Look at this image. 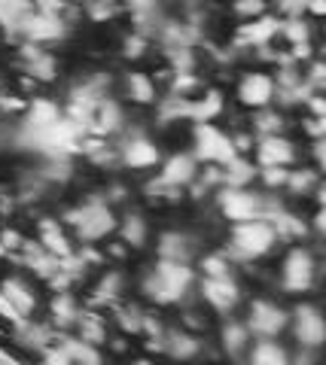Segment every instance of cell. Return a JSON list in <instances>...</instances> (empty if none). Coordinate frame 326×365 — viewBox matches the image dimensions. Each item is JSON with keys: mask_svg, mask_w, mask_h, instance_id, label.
<instances>
[{"mask_svg": "<svg viewBox=\"0 0 326 365\" xmlns=\"http://www.w3.org/2000/svg\"><path fill=\"white\" fill-rule=\"evenodd\" d=\"M308 232H311L314 237H323V235H326V207H314V216H311Z\"/></svg>", "mask_w": 326, "mask_h": 365, "instance_id": "816d5d0a", "label": "cell"}, {"mask_svg": "<svg viewBox=\"0 0 326 365\" xmlns=\"http://www.w3.org/2000/svg\"><path fill=\"white\" fill-rule=\"evenodd\" d=\"M165 67L168 73H198V52L195 49H165Z\"/></svg>", "mask_w": 326, "mask_h": 365, "instance_id": "60d3db41", "label": "cell"}, {"mask_svg": "<svg viewBox=\"0 0 326 365\" xmlns=\"http://www.w3.org/2000/svg\"><path fill=\"white\" fill-rule=\"evenodd\" d=\"M311 158H314V168L323 174V168H326V143L323 140H311Z\"/></svg>", "mask_w": 326, "mask_h": 365, "instance_id": "db71d44e", "label": "cell"}, {"mask_svg": "<svg viewBox=\"0 0 326 365\" xmlns=\"http://www.w3.org/2000/svg\"><path fill=\"white\" fill-rule=\"evenodd\" d=\"M201 350H205V344H201V338L195 332H186V329H165L162 353H168L171 359L193 362Z\"/></svg>", "mask_w": 326, "mask_h": 365, "instance_id": "484cf974", "label": "cell"}, {"mask_svg": "<svg viewBox=\"0 0 326 365\" xmlns=\"http://www.w3.org/2000/svg\"><path fill=\"white\" fill-rule=\"evenodd\" d=\"M119 86L126 101L134 107H156V101H159V83L147 71H128L119 79Z\"/></svg>", "mask_w": 326, "mask_h": 365, "instance_id": "44dd1931", "label": "cell"}, {"mask_svg": "<svg viewBox=\"0 0 326 365\" xmlns=\"http://www.w3.org/2000/svg\"><path fill=\"white\" fill-rule=\"evenodd\" d=\"M61 116L64 113H61L58 101H52L46 95L28 98V107L21 113V131H43V128H49L52 122H58Z\"/></svg>", "mask_w": 326, "mask_h": 365, "instance_id": "cb8c5ba5", "label": "cell"}, {"mask_svg": "<svg viewBox=\"0 0 326 365\" xmlns=\"http://www.w3.org/2000/svg\"><path fill=\"white\" fill-rule=\"evenodd\" d=\"M250 332H247V326L241 323V319H229V323H223L220 329V344L223 350H226V356L238 359L247 353V347H250Z\"/></svg>", "mask_w": 326, "mask_h": 365, "instance_id": "1f68e13d", "label": "cell"}, {"mask_svg": "<svg viewBox=\"0 0 326 365\" xmlns=\"http://www.w3.org/2000/svg\"><path fill=\"white\" fill-rule=\"evenodd\" d=\"M290 168H256V182H263L265 192H280L287 186Z\"/></svg>", "mask_w": 326, "mask_h": 365, "instance_id": "ee69618b", "label": "cell"}, {"mask_svg": "<svg viewBox=\"0 0 326 365\" xmlns=\"http://www.w3.org/2000/svg\"><path fill=\"white\" fill-rule=\"evenodd\" d=\"M198 271L201 277H226V274H235V262L226 256V250H213L198 259Z\"/></svg>", "mask_w": 326, "mask_h": 365, "instance_id": "b9f144b4", "label": "cell"}, {"mask_svg": "<svg viewBox=\"0 0 326 365\" xmlns=\"http://www.w3.org/2000/svg\"><path fill=\"white\" fill-rule=\"evenodd\" d=\"M287 329L293 332L296 344L302 350H320L323 347V338H326V319L323 311L311 302H299L293 311H290V323Z\"/></svg>", "mask_w": 326, "mask_h": 365, "instance_id": "30bf717a", "label": "cell"}, {"mask_svg": "<svg viewBox=\"0 0 326 365\" xmlns=\"http://www.w3.org/2000/svg\"><path fill=\"white\" fill-rule=\"evenodd\" d=\"M25 107H28L25 95H19V91H0V113L16 116V113H25Z\"/></svg>", "mask_w": 326, "mask_h": 365, "instance_id": "7dc6e473", "label": "cell"}, {"mask_svg": "<svg viewBox=\"0 0 326 365\" xmlns=\"http://www.w3.org/2000/svg\"><path fill=\"white\" fill-rule=\"evenodd\" d=\"M305 116H314V119H326V98L323 95H311L305 104Z\"/></svg>", "mask_w": 326, "mask_h": 365, "instance_id": "681fc988", "label": "cell"}, {"mask_svg": "<svg viewBox=\"0 0 326 365\" xmlns=\"http://www.w3.org/2000/svg\"><path fill=\"white\" fill-rule=\"evenodd\" d=\"M186 4H201V0H186Z\"/></svg>", "mask_w": 326, "mask_h": 365, "instance_id": "680465c9", "label": "cell"}, {"mask_svg": "<svg viewBox=\"0 0 326 365\" xmlns=\"http://www.w3.org/2000/svg\"><path fill=\"white\" fill-rule=\"evenodd\" d=\"M19 67H21V76L34 79V83H55L61 73V64L58 58L46 49V46H34V43H19Z\"/></svg>", "mask_w": 326, "mask_h": 365, "instance_id": "5bb4252c", "label": "cell"}, {"mask_svg": "<svg viewBox=\"0 0 326 365\" xmlns=\"http://www.w3.org/2000/svg\"><path fill=\"white\" fill-rule=\"evenodd\" d=\"M277 40H284L287 46H296V43H311L317 40V28L311 25V19H284L280 21V31H277Z\"/></svg>", "mask_w": 326, "mask_h": 365, "instance_id": "8d00e7d4", "label": "cell"}, {"mask_svg": "<svg viewBox=\"0 0 326 365\" xmlns=\"http://www.w3.org/2000/svg\"><path fill=\"white\" fill-rule=\"evenodd\" d=\"M0 319H4V323H9V326H19V323H25V319H21L16 311H13V304H9L4 295H0Z\"/></svg>", "mask_w": 326, "mask_h": 365, "instance_id": "f5cc1de1", "label": "cell"}, {"mask_svg": "<svg viewBox=\"0 0 326 365\" xmlns=\"http://www.w3.org/2000/svg\"><path fill=\"white\" fill-rule=\"evenodd\" d=\"M116 220H119L116 207H110L101 192H88L80 204H73V207H67L61 213V222H64L67 232L73 235V241L76 244H95V247L101 241H110V237H113Z\"/></svg>", "mask_w": 326, "mask_h": 365, "instance_id": "7a4b0ae2", "label": "cell"}, {"mask_svg": "<svg viewBox=\"0 0 326 365\" xmlns=\"http://www.w3.org/2000/svg\"><path fill=\"white\" fill-rule=\"evenodd\" d=\"M9 86H6V73H4V67H0V91H6Z\"/></svg>", "mask_w": 326, "mask_h": 365, "instance_id": "9f6ffc18", "label": "cell"}, {"mask_svg": "<svg viewBox=\"0 0 326 365\" xmlns=\"http://www.w3.org/2000/svg\"><path fill=\"white\" fill-rule=\"evenodd\" d=\"M101 195L107 198L110 207H126V204L131 201V189L122 180H113V182H107V189L101 192Z\"/></svg>", "mask_w": 326, "mask_h": 365, "instance_id": "bcb514c9", "label": "cell"}, {"mask_svg": "<svg viewBox=\"0 0 326 365\" xmlns=\"http://www.w3.org/2000/svg\"><path fill=\"white\" fill-rule=\"evenodd\" d=\"M116 241L126 244L131 253L134 250H143L150 244V220L143 216L141 210H122L119 213V220H116Z\"/></svg>", "mask_w": 326, "mask_h": 365, "instance_id": "7402d4cb", "label": "cell"}, {"mask_svg": "<svg viewBox=\"0 0 326 365\" xmlns=\"http://www.w3.org/2000/svg\"><path fill=\"white\" fill-rule=\"evenodd\" d=\"M31 4H34V0H31Z\"/></svg>", "mask_w": 326, "mask_h": 365, "instance_id": "94428289", "label": "cell"}, {"mask_svg": "<svg viewBox=\"0 0 326 365\" xmlns=\"http://www.w3.org/2000/svg\"><path fill=\"white\" fill-rule=\"evenodd\" d=\"M320 277V256L308 244H290L287 253L280 256L277 283L287 295H308L317 287Z\"/></svg>", "mask_w": 326, "mask_h": 365, "instance_id": "277c9868", "label": "cell"}, {"mask_svg": "<svg viewBox=\"0 0 326 365\" xmlns=\"http://www.w3.org/2000/svg\"><path fill=\"white\" fill-rule=\"evenodd\" d=\"M128 125V113L126 107L119 104L116 98H101L98 107H95V116H92V125H88V134L92 137H104L110 140L113 134H122V128Z\"/></svg>", "mask_w": 326, "mask_h": 365, "instance_id": "d6986e66", "label": "cell"}, {"mask_svg": "<svg viewBox=\"0 0 326 365\" xmlns=\"http://www.w3.org/2000/svg\"><path fill=\"white\" fill-rule=\"evenodd\" d=\"M277 31H280V19L272 16V13H265V16L253 19V21H241L232 34V49L256 52V49H263V46L277 43Z\"/></svg>", "mask_w": 326, "mask_h": 365, "instance_id": "9a60e30c", "label": "cell"}, {"mask_svg": "<svg viewBox=\"0 0 326 365\" xmlns=\"http://www.w3.org/2000/svg\"><path fill=\"white\" fill-rule=\"evenodd\" d=\"M253 180H256V165L247 155L232 158V162L223 168V186L247 189V186H253Z\"/></svg>", "mask_w": 326, "mask_h": 365, "instance_id": "d590c367", "label": "cell"}, {"mask_svg": "<svg viewBox=\"0 0 326 365\" xmlns=\"http://www.w3.org/2000/svg\"><path fill=\"white\" fill-rule=\"evenodd\" d=\"M195 237L186 232H162L156 237V256L165 262H183V265H193L195 259Z\"/></svg>", "mask_w": 326, "mask_h": 365, "instance_id": "603a6c76", "label": "cell"}, {"mask_svg": "<svg viewBox=\"0 0 326 365\" xmlns=\"http://www.w3.org/2000/svg\"><path fill=\"white\" fill-rule=\"evenodd\" d=\"M250 131L253 137H265V134H287V113L277 107H263L250 113Z\"/></svg>", "mask_w": 326, "mask_h": 365, "instance_id": "4dcf8cb0", "label": "cell"}, {"mask_svg": "<svg viewBox=\"0 0 326 365\" xmlns=\"http://www.w3.org/2000/svg\"><path fill=\"white\" fill-rule=\"evenodd\" d=\"M0 295L13 304V311L21 319H34V314L40 311V292L25 274H6L0 280Z\"/></svg>", "mask_w": 326, "mask_h": 365, "instance_id": "2e32d148", "label": "cell"}, {"mask_svg": "<svg viewBox=\"0 0 326 365\" xmlns=\"http://www.w3.org/2000/svg\"><path fill=\"white\" fill-rule=\"evenodd\" d=\"M290 311L275 299H250L247 302V317L244 326L250 338H280L287 332Z\"/></svg>", "mask_w": 326, "mask_h": 365, "instance_id": "52a82bcc", "label": "cell"}, {"mask_svg": "<svg viewBox=\"0 0 326 365\" xmlns=\"http://www.w3.org/2000/svg\"><path fill=\"white\" fill-rule=\"evenodd\" d=\"M0 256H4V250H0Z\"/></svg>", "mask_w": 326, "mask_h": 365, "instance_id": "91938a15", "label": "cell"}, {"mask_svg": "<svg viewBox=\"0 0 326 365\" xmlns=\"http://www.w3.org/2000/svg\"><path fill=\"white\" fill-rule=\"evenodd\" d=\"M223 113H226V95L220 88H205L195 101H189V122H217Z\"/></svg>", "mask_w": 326, "mask_h": 365, "instance_id": "4316f807", "label": "cell"}, {"mask_svg": "<svg viewBox=\"0 0 326 365\" xmlns=\"http://www.w3.org/2000/svg\"><path fill=\"white\" fill-rule=\"evenodd\" d=\"M71 34H73V25H67L64 19L40 13V9L31 6V13L21 19L16 40L19 43H34V46H46L49 49V46H55V43H64Z\"/></svg>", "mask_w": 326, "mask_h": 365, "instance_id": "ba28073f", "label": "cell"}, {"mask_svg": "<svg viewBox=\"0 0 326 365\" xmlns=\"http://www.w3.org/2000/svg\"><path fill=\"white\" fill-rule=\"evenodd\" d=\"M208 88V83L198 73H171V83H168V95L180 98V101H195L201 91Z\"/></svg>", "mask_w": 326, "mask_h": 365, "instance_id": "74e56055", "label": "cell"}, {"mask_svg": "<svg viewBox=\"0 0 326 365\" xmlns=\"http://www.w3.org/2000/svg\"><path fill=\"white\" fill-rule=\"evenodd\" d=\"M198 162L193 158V153H171L168 158H162L159 165V177H153L159 186H168V189H180L186 192L189 182L198 177Z\"/></svg>", "mask_w": 326, "mask_h": 365, "instance_id": "ac0fdd59", "label": "cell"}, {"mask_svg": "<svg viewBox=\"0 0 326 365\" xmlns=\"http://www.w3.org/2000/svg\"><path fill=\"white\" fill-rule=\"evenodd\" d=\"M126 292H128V274L122 268H110L95 280L92 295H88V307H92V311H98V307H113L116 302L126 299Z\"/></svg>", "mask_w": 326, "mask_h": 365, "instance_id": "ffe728a7", "label": "cell"}, {"mask_svg": "<svg viewBox=\"0 0 326 365\" xmlns=\"http://www.w3.org/2000/svg\"><path fill=\"white\" fill-rule=\"evenodd\" d=\"M268 13L284 19H302L305 16V0H268Z\"/></svg>", "mask_w": 326, "mask_h": 365, "instance_id": "f6af8a7d", "label": "cell"}, {"mask_svg": "<svg viewBox=\"0 0 326 365\" xmlns=\"http://www.w3.org/2000/svg\"><path fill=\"white\" fill-rule=\"evenodd\" d=\"M189 153H193L198 165H213V168H226L232 158H238L229 131H223L217 122L193 125V150Z\"/></svg>", "mask_w": 326, "mask_h": 365, "instance_id": "5b68a950", "label": "cell"}, {"mask_svg": "<svg viewBox=\"0 0 326 365\" xmlns=\"http://www.w3.org/2000/svg\"><path fill=\"white\" fill-rule=\"evenodd\" d=\"M323 177H320V170L314 168V165H296V168H290V177H287V186L284 192H290L293 198H308L314 186H317Z\"/></svg>", "mask_w": 326, "mask_h": 365, "instance_id": "836d02e7", "label": "cell"}, {"mask_svg": "<svg viewBox=\"0 0 326 365\" xmlns=\"http://www.w3.org/2000/svg\"><path fill=\"white\" fill-rule=\"evenodd\" d=\"M31 13V0H0V31L16 37L21 19Z\"/></svg>", "mask_w": 326, "mask_h": 365, "instance_id": "f35d334b", "label": "cell"}, {"mask_svg": "<svg viewBox=\"0 0 326 365\" xmlns=\"http://www.w3.org/2000/svg\"><path fill=\"white\" fill-rule=\"evenodd\" d=\"M76 6H80V16L92 25H107V21H116L126 13L122 0H80Z\"/></svg>", "mask_w": 326, "mask_h": 365, "instance_id": "d6a6232c", "label": "cell"}, {"mask_svg": "<svg viewBox=\"0 0 326 365\" xmlns=\"http://www.w3.org/2000/svg\"><path fill=\"white\" fill-rule=\"evenodd\" d=\"M76 338L86 341V344H92V347H104L107 341H110V329H107V319L101 317L98 311H92V307H83V314L80 319H76Z\"/></svg>", "mask_w": 326, "mask_h": 365, "instance_id": "f1b7e54d", "label": "cell"}, {"mask_svg": "<svg viewBox=\"0 0 326 365\" xmlns=\"http://www.w3.org/2000/svg\"><path fill=\"white\" fill-rule=\"evenodd\" d=\"M235 101L247 113L275 107V76L268 71H244L235 79Z\"/></svg>", "mask_w": 326, "mask_h": 365, "instance_id": "8fae6325", "label": "cell"}, {"mask_svg": "<svg viewBox=\"0 0 326 365\" xmlns=\"http://www.w3.org/2000/svg\"><path fill=\"white\" fill-rule=\"evenodd\" d=\"M250 162L256 168H296L302 162V146L287 134H265L256 137Z\"/></svg>", "mask_w": 326, "mask_h": 365, "instance_id": "9c48e42d", "label": "cell"}, {"mask_svg": "<svg viewBox=\"0 0 326 365\" xmlns=\"http://www.w3.org/2000/svg\"><path fill=\"white\" fill-rule=\"evenodd\" d=\"M326 16V0H305V19H323Z\"/></svg>", "mask_w": 326, "mask_h": 365, "instance_id": "11a10c76", "label": "cell"}, {"mask_svg": "<svg viewBox=\"0 0 326 365\" xmlns=\"http://www.w3.org/2000/svg\"><path fill=\"white\" fill-rule=\"evenodd\" d=\"M290 353L277 338H256L247 347V365H290Z\"/></svg>", "mask_w": 326, "mask_h": 365, "instance_id": "83f0119b", "label": "cell"}, {"mask_svg": "<svg viewBox=\"0 0 326 365\" xmlns=\"http://www.w3.org/2000/svg\"><path fill=\"white\" fill-rule=\"evenodd\" d=\"M104 256H107V259H113V262H126V259L131 256V250H128L126 244H122V241H107Z\"/></svg>", "mask_w": 326, "mask_h": 365, "instance_id": "f907efd6", "label": "cell"}, {"mask_svg": "<svg viewBox=\"0 0 326 365\" xmlns=\"http://www.w3.org/2000/svg\"><path fill=\"white\" fill-rule=\"evenodd\" d=\"M302 131H305L308 140H323V134H326V119L302 116Z\"/></svg>", "mask_w": 326, "mask_h": 365, "instance_id": "c3c4849f", "label": "cell"}, {"mask_svg": "<svg viewBox=\"0 0 326 365\" xmlns=\"http://www.w3.org/2000/svg\"><path fill=\"white\" fill-rule=\"evenodd\" d=\"M37 241L43 250H46L49 256L55 259H67V256H73L76 253V241H73V235L64 228V222L58 220V216H40L37 220Z\"/></svg>", "mask_w": 326, "mask_h": 365, "instance_id": "e0dca14e", "label": "cell"}, {"mask_svg": "<svg viewBox=\"0 0 326 365\" xmlns=\"http://www.w3.org/2000/svg\"><path fill=\"white\" fill-rule=\"evenodd\" d=\"M195 283H198V274L193 265L156 259V265L141 277L138 289L143 295V302L159 304V307H174V304H183L195 292Z\"/></svg>", "mask_w": 326, "mask_h": 365, "instance_id": "6da1fadb", "label": "cell"}, {"mask_svg": "<svg viewBox=\"0 0 326 365\" xmlns=\"http://www.w3.org/2000/svg\"><path fill=\"white\" fill-rule=\"evenodd\" d=\"M134 365H150V362H147V359H141V362H134Z\"/></svg>", "mask_w": 326, "mask_h": 365, "instance_id": "6f0895ef", "label": "cell"}, {"mask_svg": "<svg viewBox=\"0 0 326 365\" xmlns=\"http://www.w3.org/2000/svg\"><path fill=\"white\" fill-rule=\"evenodd\" d=\"M195 289L201 295V302L217 314H232L244 302V287L235 274H226V277H201L195 283Z\"/></svg>", "mask_w": 326, "mask_h": 365, "instance_id": "7c38bea8", "label": "cell"}, {"mask_svg": "<svg viewBox=\"0 0 326 365\" xmlns=\"http://www.w3.org/2000/svg\"><path fill=\"white\" fill-rule=\"evenodd\" d=\"M83 307L86 304H80L73 292H55L49 299V326L55 332H71L83 314Z\"/></svg>", "mask_w": 326, "mask_h": 365, "instance_id": "d4e9b609", "label": "cell"}, {"mask_svg": "<svg viewBox=\"0 0 326 365\" xmlns=\"http://www.w3.org/2000/svg\"><path fill=\"white\" fill-rule=\"evenodd\" d=\"M217 207L226 220L235 222H250L263 216V195L253 192L250 186L247 189H232V186H220L217 189Z\"/></svg>", "mask_w": 326, "mask_h": 365, "instance_id": "4fadbf2b", "label": "cell"}, {"mask_svg": "<svg viewBox=\"0 0 326 365\" xmlns=\"http://www.w3.org/2000/svg\"><path fill=\"white\" fill-rule=\"evenodd\" d=\"M55 329L49 323H34V319H25V323L16 326V344L25 347L28 353H40L46 344L55 341Z\"/></svg>", "mask_w": 326, "mask_h": 365, "instance_id": "f546056e", "label": "cell"}, {"mask_svg": "<svg viewBox=\"0 0 326 365\" xmlns=\"http://www.w3.org/2000/svg\"><path fill=\"white\" fill-rule=\"evenodd\" d=\"M229 13L238 19V25L241 21H253V19H260V16L268 13V0H232Z\"/></svg>", "mask_w": 326, "mask_h": 365, "instance_id": "7bdbcfd3", "label": "cell"}, {"mask_svg": "<svg viewBox=\"0 0 326 365\" xmlns=\"http://www.w3.org/2000/svg\"><path fill=\"white\" fill-rule=\"evenodd\" d=\"M116 155H119V165L128 170H153V168H159L165 158L159 143L143 128H131V125L122 128V140L116 143Z\"/></svg>", "mask_w": 326, "mask_h": 365, "instance_id": "8992f818", "label": "cell"}, {"mask_svg": "<svg viewBox=\"0 0 326 365\" xmlns=\"http://www.w3.org/2000/svg\"><path fill=\"white\" fill-rule=\"evenodd\" d=\"M275 250H277V235L263 216L260 220H250V222H235L229 232V241H226V256L235 265H238V262L253 265V262H260V259H268Z\"/></svg>", "mask_w": 326, "mask_h": 365, "instance_id": "3957f363", "label": "cell"}, {"mask_svg": "<svg viewBox=\"0 0 326 365\" xmlns=\"http://www.w3.org/2000/svg\"><path fill=\"white\" fill-rule=\"evenodd\" d=\"M143 307L138 302H116L113 304V323L122 335H141V326H143Z\"/></svg>", "mask_w": 326, "mask_h": 365, "instance_id": "e575fe53", "label": "cell"}, {"mask_svg": "<svg viewBox=\"0 0 326 365\" xmlns=\"http://www.w3.org/2000/svg\"><path fill=\"white\" fill-rule=\"evenodd\" d=\"M150 52H153V37H147L141 31H128L119 43V55L126 61H143Z\"/></svg>", "mask_w": 326, "mask_h": 365, "instance_id": "ab89813d", "label": "cell"}]
</instances>
